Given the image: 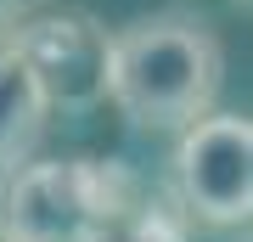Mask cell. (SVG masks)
I'll return each instance as SVG.
<instances>
[{
  "mask_svg": "<svg viewBox=\"0 0 253 242\" xmlns=\"http://www.w3.org/2000/svg\"><path fill=\"white\" fill-rule=\"evenodd\" d=\"M225 51L197 17L158 11L118 28L107 45V101L141 130H186L214 113Z\"/></svg>",
  "mask_w": 253,
  "mask_h": 242,
  "instance_id": "6da1fadb",
  "label": "cell"
},
{
  "mask_svg": "<svg viewBox=\"0 0 253 242\" xmlns=\"http://www.w3.org/2000/svg\"><path fill=\"white\" fill-rule=\"evenodd\" d=\"M135 180L96 158H28L0 175V242H113Z\"/></svg>",
  "mask_w": 253,
  "mask_h": 242,
  "instance_id": "7a4b0ae2",
  "label": "cell"
},
{
  "mask_svg": "<svg viewBox=\"0 0 253 242\" xmlns=\"http://www.w3.org/2000/svg\"><path fill=\"white\" fill-rule=\"evenodd\" d=\"M174 203L203 225H242L253 214V124L242 113H203L180 130Z\"/></svg>",
  "mask_w": 253,
  "mask_h": 242,
  "instance_id": "3957f363",
  "label": "cell"
},
{
  "mask_svg": "<svg viewBox=\"0 0 253 242\" xmlns=\"http://www.w3.org/2000/svg\"><path fill=\"white\" fill-rule=\"evenodd\" d=\"M6 45L34 68L40 90H45L51 113H84L96 101H107V45L113 34L90 11H28L6 28Z\"/></svg>",
  "mask_w": 253,
  "mask_h": 242,
  "instance_id": "277c9868",
  "label": "cell"
},
{
  "mask_svg": "<svg viewBox=\"0 0 253 242\" xmlns=\"http://www.w3.org/2000/svg\"><path fill=\"white\" fill-rule=\"evenodd\" d=\"M45 124H51V101L40 90L34 68L0 40V175L34 158Z\"/></svg>",
  "mask_w": 253,
  "mask_h": 242,
  "instance_id": "5b68a950",
  "label": "cell"
},
{
  "mask_svg": "<svg viewBox=\"0 0 253 242\" xmlns=\"http://www.w3.org/2000/svg\"><path fill=\"white\" fill-rule=\"evenodd\" d=\"M17 17H23V0H0V34H6Z\"/></svg>",
  "mask_w": 253,
  "mask_h": 242,
  "instance_id": "8992f818",
  "label": "cell"
}]
</instances>
